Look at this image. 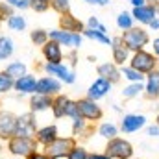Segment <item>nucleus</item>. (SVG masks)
Listing matches in <instances>:
<instances>
[{"label": "nucleus", "instance_id": "nucleus-1", "mask_svg": "<svg viewBox=\"0 0 159 159\" xmlns=\"http://www.w3.org/2000/svg\"><path fill=\"white\" fill-rule=\"evenodd\" d=\"M6 146H7V152L11 154V156H15V157H30L32 154H35V152H39V144H37V141L34 139V137H11L7 143H6Z\"/></svg>", "mask_w": 159, "mask_h": 159}, {"label": "nucleus", "instance_id": "nucleus-2", "mask_svg": "<svg viewBox=\"0 0 159 159\" xmlns=\"http://www.w3.org/2000/svg\"><path fill=\"white\" fill-rule=\"evenodd\" d=\"M122 41L126 44V48L129 52H139V50H144V46L150 43V35L146 30L139 28V26H133L126 32H122Z\"/></svg>", "mask_w": 159, "mask_h": 159}, {"label": "nucleus", "instance_id": "nucleus-3", "mask_svg": "<svg viewBox=\"0 0 159 159\" xmlns=\"http://www.w3.org/2000/svg\"><path fill=\"white\" fill-rule=\"evenodd\" d=\"M129 67L139 70L141 74H150V72L157 70V56H154L146 50L133 52V56L129 57Z\"/></svg>", "mask_w": 159, "mask_h": 159}, {"label": "nucleus", "instance_id": "nucleus-4", "mask_svg": "<svg viewBox=\"0 0 159 159\" xmlns=\"http://www.w3.org/2000/svg\"><path fill=\"white\" fill-rule=\"evenodd\" d=\"M76 139L74 137H57L54 143H50L48 146H44V154L50 159H63L70 154V150L76 146Z\"/></svg>", "mask_w": 159, "mask_h": 159}, {"label": "nucleus", "instance_id": "nucleus-5", "mask_svg": "<svg viewBox=\"0 0 159 159\" xmlns=\"http://www.w3.org/2000/svg\"><path fill=\"white\" fill-rule=\"evenodd\" d=\"M104 154H107L111 159H131L133 157V146L129 141H126L122 137H115V139L107 141Z\"/></svg>", "mask_w": 159, "mask_h": 159}, {"label": "nucleus", "instance_id": "nucleus-6", "mask_svg": "<svg viewBox=\"0 0 159 159\" xmlns=\"http://www.w3.org/2000/svg\"><path fill=\"white\" fill-rule=\"evenodd\" d=\"M37 129L39 128H37L35 113L28 111V113L17 115V129H15V135L17 137H35Z\"/></svg>", "mask_w": 159, "mask_h": 159}, {"label": "nucleus", "instance_id": "nucleus-7", "mask_svg": "<svg viewBox=\"0 0 159 159\" xmlns=\"http://www.w3.org/2000/svg\"><path fill=\"white\" fill-rule=\"evenodd\" d=\"M76 102H78V109H80V117L81 119H85L87 122L102 120L104 111H102V107L94 100H91V98H80Z\"/></svg>", "mask_w": 159, "mask_h": 159}, {"label": "nucleus", "instance_id": "nucleus-8", "mask_svg": "<svg viewBox=\"0 0 159 159\" xmlns=\"http://www.w3.org/2000/svg\"><path fill=\"white\" fill-rule=\"evenodd\" d=\"M15 129H17V115L2 109L0 111V141L7 143L11 137H15Z\"/></svg>", "mask_w": 159, "mask_h": 159}, {"label": "nucleus", "instance_id": "nucleus-9", "mask_svg": "<svg viewBox=\"0 0 159 159\" xmlns=\"http://www.w3.org/2000/svg\"><path fill=\"white\" fill-rule=\"evenodd\" d=\"M61 81L56 80L54 76H43L37 80V85H35V94H44V96H57L61 94Z\"/></svg>", "mask_w": 159, "mask_h": 159}, {"label": "nucleus", "instance_id": "nucleus-10", "mask_svg": "<svg viewBox=\"0 0 159 159\" xmlns=\"http://www.w3.org/2000/svg\"><path fill=\"white\" fill-rule=\"evenodd\" d=\"M48 37L56 43H59L61 46H69L72 50H76L81 44V35L80 34H70V32H63V30H52L48 34Z\"/></svg>", "mask_w": 159, "mask_h": 159}, {"label": "nucleus", "instance_id": "nucleus-11", "mask_svg": "<svg viewBox=\"0 0 159 159\" xmlns=\"http://www.w3.org/2000/svg\"><path fill=\"white\" fill-rule=\"evenodd\" d=\"M146 126V117L139 115V113H128L120 120V129L124 133H135L139 129H143Z\"/></svg>", "mask_w": 159, "mask_h": 159}, {"label": "nucleus", "instance_id": "nucleus-12", "mask_svg": "<svg viewBox=\"0 0 159 159\" xmlns=\"http://www.w3.org/2000/svg\"><path fill=\"white\" fill-rule=\"evenodd\" d=\"M44 70L48 72V76H54L56 80H59V81H63V83H74V80H76V74H74V70H70L69 67H65V65H52V63H46L44 65Z\"/></svg>", "mask_w": 159, "mask_h": 159}, {"label": "nucleus", "instance_id": "nucleus-13", "mask_svg": "<svg viewBox=\"0 0 159 159\" xmlns=\"http://www.w3.org/2000/svg\"><path fill=\"white\" fill-rule=\"evenodd\" d=\"M41 52H43V57L46 63H52V65H59L63 61V48L59 43L56 41H48L44 46H41Z\"/></svg>", "mask_w": 159, "mask_h": 159}, {"label": "nucleus", "instance_id": "nucleus-14", "mask_svg": "<svg viewBox=\"0 0 159 159\" xmlns=\"http://www.w3.org/2000/svg\"><path fill=\"white\" fill-rule=\"evenodd\" d=\"M59 30L63 32H70V34H83L85 30V24L80 20L78 17H74L72 13H65L59 17Z\"/></svg>", "mask_w": 159, "mask_h": 159}, {"label": "nucleus", "instance_id": "nucleus-15", "mask_svg": "<svg viewBox=\"0 0 159 159\" xmlns=\"http://www.w3.org/2000/svg\"><path fill=\"white\" fill-rule=\"evenodd\" d=\"M59 135H57V126L56 124H48V126H43L37 129V133H35V141H37V144L39 146H48L50 143H54L56 139H57Z\"/></svg>", "mask_w": 159, "mask_h": 159}, {"label": "nucleus", "instance_id": "nucleus-16", "mask_svg": "<svg viewBox=\"0 0 159 159\" xmlns=\"http://www.w3.org/2000/svg\"><path fill=\"white\" fill-rule=\"evenodd\" d=\"M111 50H113V63L115 65H124L126 61H129V50L126 48L122 37L111 39Z\"/></svg>", "mask_w": 159, "mask_h": 159}, {"label": "nucleus", "instance_id": "nucleus-17", "mask_svg": "<svg viewBox=\"0 0 159 159\" xmlns=\"http://www.w3.org/2000/svg\"><path fill=\"white\" fill-rule=\"evenodd\" d=\"M109 91H111V83L104 78H98L91 83V87H89V91H87V98H91V100L96 102V100L104 98Z\"/></svg>", "mask_w": 159, "mask_h": 159}, {"label": "nucleus", "instance_id": "nucleus-18", "mask_svg": "<svg viewBox=\"0 0 159 159\" xmlns=\"http://www.w3.org/2000/svg\"><path fill=\"white\" fill-rule=\"evenodd\" d=\"M96 72H98V76H100V78L107 80L111 85H113V83H117V81L122 78V74H120V70L117 69V65H115V63H102V65H98Z\"/></svg>", "mask_w": 159, "mask_h": 159}, {"label": "nucleus", "instance_id": "nucleus-19", "mask_svg": "<svg viewBox=\"0 0 159 159\" xmlns=\"http://www.w3.org/2000/svg\"><path fill=\"white\" fill-rule=\"evenodd\" d=\"M144 96L148 100L159 98V70H154L146 74V85H144Z\"/></svg>", "mask_w": 159, "mask_h": 159}, {"label": "nucleus", "instance_id": "nucleus-20", "mask_svg": "<svg viewBox=\"0 0 159 159\" xmlns=\"http://www.w3.org/2000/svg\"><path fill=\"white\" fill-rule=\"evenodd\" d=\"M35 85H37V78L32 74H26L22 78L15 80V91L20 94H35Z\"/></svg>", "mask_w": 159, "mask_h": 159}, {"label": "nucleus", "instance_id": "nucleus-21", "mask_svg": "<svg viewBox=\"0 0 159 159\" xmlns=\"http://www.w3.org/2000/svg\"><path fill=\"white\" fill-rule=\"evenodd\" d=\"M131 17H133V20H139L141 24H150L154 19H157V15H156L154 7H152L150 4L141 6V7H133Z\"/></svg>", "mask_w": 159, "mask_h": 159}, {"label": "nucleus", "instance_id": "nucleus-22", "mask_svg": "<svg viewBox=\"0 0 159 159\" xmlns=\"http://www.w3.org/2000/svg\"><path fill=\"white\" fill-rule=\"evenodd\" d=\"M52 107V96H44V94H34L30 98V111L32 113H41Z\"/></svg>", "mask_w": 159, "mask_h": 159}, {"label": "nucleus", "instance_id": "nucleus-23", "mask_svg": "<svg viewBox=\"0 0 159 159\" xmlns=\"http://www.w3.org/2000/svg\"><path fill=\"white\" fill-rule=\"evenodd\" d=\"M89 133H93V128L89 126V122L85 119H72V137H89Z\"/></svg>", "mask_w": 159, "mask_h": 159}, {"label": "nucleus", "instance_id": "nucleus-24", "mask_svg": "<svg viewBox=\"0 0 159 159\" xmlns=\"http://www.w3.org/2000/svg\"><path fill=\"white\" fill-rule=\"evenodd\" d=\"M70 98H67L65 94H57V96H54L52 98V113H54V117L56 119H61V117H65V107H67V102H69Z\"/></svg>", "mask_w": 159, "mask_h": 159}, {"label": "nucleus", "instance_id": "nucleus-25", "mask_svg": "<svg viewBox=\"0 0 159 159\" xmlns=\"http://www.w3.org/2000/svg\"><path fill=\"white\" fill-rule=\"evenodd\" d=\"M96 131H98V135H100L102 139H106V141H111V139L119 137V128H117L113 122H102Z\"/></svg>", "mask_w": 159, "mask_h": 159}, {"label": "nucleus", "instance_id": "nucleus-26", "mask_svg": "<svg viewBox=\"0 0 159 159\" xmlns=\"http://www.w3.org/2000/svg\"><path fill=\"white\" fill-rule=\"evenodd\" d=\"M6 72H7L13 80H19V78H22V76L28 74V72H26V65L20 63V61H13V63H9V65L6 67Z\"/></svg>", "mask_w": 159, "mask_h": 159}, {"label": "nucleus", "instance_id": "nucleus-27", "mask_svg": "<svg viewBox=\"0 0 159 159\" xmlns=\"http://www.w3.org/2000/svg\"><path fill=\"white\" fill-rule=\"evenodd\" d=\"M83 35H85V37H89V39H93V41H96V43H100V44H109V46H111V37H109L107 34L98 32V30L85 28V30H83Z\"/></svg>", "mask_w": 159, "mask_h": 159}, {"label": "nucleus", "instance_id": "nucleus-28", "mask_svg": "<svg viewBox=\"0 0 159 159\" xmlns=\"http://www.w3.org/2000/svg\"><path fill=\"white\" fill-rule=\"evenodd\" d=\"M13 50H15L13 41L9 39V37H6V35H2V37H0V61H4V59L11 57Z\"/></svg>", "mask_w": 159, "mask_h": 159}, {"label": "nucleus", "instance_id": "nucleus-29", "mask_svg": "<svg viewBox=\"0 0 159 159\" xmlns=\"http://www.w3.org/2000/svg\"><path fill=\"white\" fill-rule=\"evenodd\" d=\"M120 74L128 80L129 83H143V81H144V74H141L139 70H135V69H131V67H122Z\"/></svg>", "mask_w": 159, "mask_h": 159}, {"label": "nucleus", "instance_id": "nucleus-30", "mask_svg": "<svg viewBox=\"0 0 159 159\" xmlns=\"http://www.w3.org/2000/svg\"><path fill=\"white\" fill-rule=\"evenodd\" d=\"M143 91H144V85H143V83H129V85H126V87L122 89V96H124V98H135V96H139Z\"/></svg>", "mask_w": 159, "mask_h": 159}, {"label": "nucleus", "instance_id": "nucleus-31", "mask_svg": "<svg viewBox=\"0 0 159 159\" xmlns=\"http://www.w3.org/2000/svg\"><path fill=\"white\" fill-rule=\"evenodd\" d=\"M13 87H15V80L11 78L6 70H2V72H0V94L9 93Z\"/></svg>", "mask_w": 159, "mask_h": 159}, {"label": "nucleus", "instance_id": "nucleus-32", "mask_svg": "<svg viewBox=\"0 0 159 159\" xmlns=\"http://www.w3.org/2000/svg\"><path fill=\"white\" fill-rule=\"evenodd\" d=\"M7 26H9V30H13V32H22V30L26 28V19L20 17V15H13V17L7 19Z\"/></svg>", "mask_w": 159, "mask_h": 159}, {"label": "nucleus", "instance_id": "nucleus-33", "mask_svg": "<svg viewBox=\"0 0 159 159\" xmlns=\"http://www.w3.org/2000/svg\"><path fill=\"white\" fill-rule=\"evenodd\" d=\"M117 26H119L120 30H129V28H133V17H131V13H128V11H122L119 17H117Z\"/></svg>", "mask_w": 159, "mask_h": 159}, {"label": "nucleus", "instance_id": "nucleus-34", "mask_svg": "<svg viewBox=\"0 0 159 159\" xmlns=\"http://www.w3.org/2000/svg\"><path fill=\"white\" fill-rule=\"evenodd\" d=\"M30 39L34 44H37V46H44L50 37H48V32H44V30H34L32 34H30Z\"/></svg>", "mask_w": 159, "mask_h": 159}, {"label": "nucleus", "instance_id": "nucleus-35", "mask_svg": "<svg viewBox=\"0 0 159 159\" xmlns=\"http://www.w3.org/2000/svg\"><path fill=\"white\" fill-rule=\"evenodd\" d=\"M50 7L54 11H57L59 15L70 13V2L69 0H50Z\"/></svg>", "mask_w": 159, "mask_h": 159}, {"label": "nucleus", "instance_id": "nucleus-36", "mask_svg": "<svg viewBox=\"0 0 159 159\" xmlns=\"http://www.w3.org/2000/svg\"><path fill=\"white\" fill-rule=\"evenodd\" d=\"M89 154H91V152H87V148L76 144V146L70 150V154L67 156V159H89Z\"/></svg>", "mask_w": 159, "mask_h": 159}, {"label": "nucleus", "instance_id": "nucleus-37", "mask_svg": "<svg viewBox=\"0 0 159 159\" xmlns=\"http://www.w3.org/2000/svg\"><path fill=\"white\" fill-rule=\"evenodd\" d=\"M30 7L35 13H44L50 9V0H30Z\"/></svg>", "mask_w": 159, "mask_h": 159}, {"label": "nucleus", "instance_id": "nucleus-38", "mask_svg": "<svg viewBox=\"0 0 159 159\" xmlns=\"http://www.w3.org/2000/svg\"><path fill=\"white\" fill-rule=\"evenodd\" d=\"M65 117H69V119H78L80 117V109H78V102H76V100H69V102H67Z\"/></svg>", "mask_w": 159, "mask_h": 159}, {"label": "nucleus", "instance_id": "nucleus-39", "mask_svg": "<svg viewBox=\"0 0 159 159\" xmlns=\"http://www.w3.org/2000/svg\"><path fill=\"white\" fill-rule=\"evenodd\" d=\"M87 28H91V30H98V32H102V34L107 32V28H106L96 17H89V20H87Z\"/></svg>", "mask_w": 159, "mask_h": 159}, {"label": "nucleus", "instance_id": "nucleus-40", "mask_svg": "<svg viewBox=\"0 0 159 159\" xmlns=\"http://www.w3.org/2000/svg\"><path fill=\"white\" fill-rule=\"evenodd\" d=\"M13 7L7 4V2H0V20H6L9 17H13Z\"/></svg>", "mask_w": 159, "mask_h": 159}, {"label": "nucleus", "instance_id": "nucleus-41", "mask_svg": "<svg viewBox=\"0 0 159 159\" xmlns=\"http://www.w3.org/2000/svg\"><path fill=\"white\" fill-rule=\"evenodd\" d=\"M11 7H17V9H26L30 7V0H6Z\"/></svg>", "mask_w": 159, "mask_h": 159}, {"label": "nucleus", "instance_id": "nucleus-42", "mask_svg": "<svg viewBox=\"0 0 159 159\" xmlns=\"http://www.w3.org/2000/svg\"><path fill=\"white\" fill-rule=\"evenodd\" d=\"M146 135L152 137V139H159V126L154 124V126H148L146 128Z\"/></svg>", "mask_w": 159, "mask_h": 159}, {"label": "nucleus", "instance_id": "nucleus-43", "mask_svg": "<svg viewBox=\"0 0 159 159\" xmlns=\"http://www.w3.org/2000/svg\"><path fill=\"white\" fill-rule=\"evenodd\" d=\"M26 159H50L44 152H35V154H32L30 157H26Z\"/></svg>", "mask_w": 159, "mask_h": 159}, {"label": "nucleus", "instance_id": "nucleus-44", "mask_svg": "<svg viewBox=\"0 0 159 159\" xmlns=\"http://www.w3.org/2000/svg\"><path fill=\"white\" fill-rule=\"evenodd\" d=\"M89 159H111L107 154H89Z\"/></svg>", "mask_w": 159, "mask_h": 159}, {"label": "nucleus", "instance_id": "nucleus-45", "mask_svg": "<svg viewBox=\"0 0 159 159\" xmlns=\"http://www.w3.org/2000/svg\"><path fill=\"white\" fill-rule=\"evenodd\" d=\"M85 2H89V4H96V6H107V4H109V0H85Z\"/></svg>", "mask_w": 159, "mask_h": 159}, {"label": "nucleus", "instance_id": "nucleus-46", "mask_svg": "<svg viewBox=\"0 0 159 159\" xmlns=\"http://www.w3.org/2000/svg\"><path fill=\"white\" fill-rule=\"evenodd\" d=\"M150 2V6L154 7V11H156V15H159V0H148Z\"/></svg>", "mask_w": 159, "mask_h": 159}, {"label": "nucleus", "instance_id": "nucleus-47", "mask_svg": "<svg viewBox=\"0 0 159 159\" xmlns=\"http://www.w3.org/2000/svg\"><path fill=\"white\" fill-rule=\"evenodd\" d=\"M133 7H141V6H146V0H131Z\"/></svg>", "mask_w": 159, "mask_h": 159}, {"label": "nucleus", "instance_id": "nucleus-48", "mask_svg": "<svg viewBox=\"0 0 159 159\" xmlns=\"http://www.w3.org/2000/svg\"><path fill=\"white\" fill-rule=\"evenodd\" d=\"M148 26H150L152 30H159V19H154V20H152Z\"/></svg>", "mask_w": 159, "mask_h": 159}, {"label": "nucleus", "instance_id": "nucleus-49", "mask_svg": "<svg viewBox=\"0 0 159 159\" xmlns=\"http://www.w3.org/2000/svg\"><path fill=\"white\" fill-rule=\"evenodd\" d=\"M154 54L159 56V39H154Z\"/></svg>", "mask_w": 159, "mask_h": 159}, {"label": "nucleus", "instance_id": "nucleus-50", "mask_svg": "<svg viewBox=\"0 0 159 159\" xmlns=\"http://www.w3.org/2000/svg\"><path fill=\"white\" fill-rule=\"evenodd\" d=\"M156 124L159 126V113H157V117H156Z\"/></svg>", "mask_w": 159, "mask_h": 159}, {"label": "nucleus", "instance_id": "nucleus-51", "mask_svg": "<svg viewBox=\"0 0 159 159\" xmlns=\"http://www.w3.org/2000/svg\"><path fill=\"white\" fill-rule=\"evenodd\" d=\"M0 26H2V20H0Z\"/></svg>", "mask_w": 159, "mask_h": 159}, {"label": "nucleus", "instance_id": "nucleus-52", "mask_svg": "<svg viewBox=\"0 0 159 159\" xmlns=\"http://www.w3.org/2000/svg\"><path fill=\"white\" fill-rule=\"evenodd\" d=\"M0 150H2V146H0Z\"/></svg>", "mask_w": 159, "mask_h": 159}]
</instances>
